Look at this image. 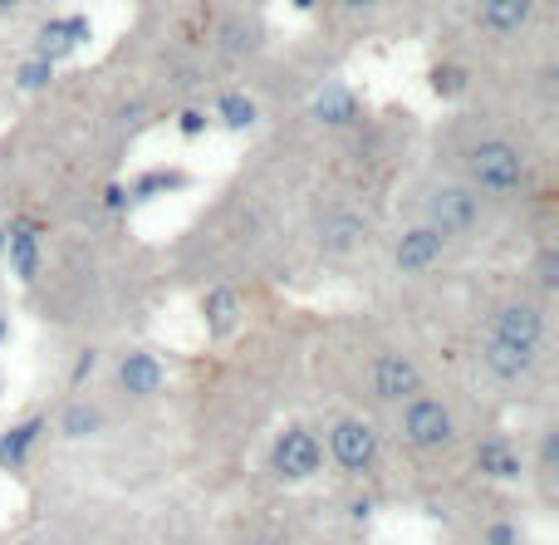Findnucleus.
Masks as SVG:
<instances>
[{
  "instance_id": "1",
  "label": "nucleus",
  "mask_w": 559,
  "mask_h": 545,
  "mask_svg": "<svg viewBox=\"0 0 559 545\" xmlns=\"http://www.w3.org/2000/svg\"><path fill=\"white\" fill-rule=\"evenodd\" d=\"M466 173L472 182H481L486 192H515L525 182V163L511 143H481L466 153Z\"/></svg>"
},
{
  "instance_id": "2",
  "label": "nucleus",
  "mask_w": 559,
  "mask_h": 545,
  "mask_svg": "<svg viewBox=\"0 0 559 545\" xmlns=\"http://www.w3.org/2000/svg\"><path fill=\"white\" fill-rule=\"evenodd\" d=\"M476 216H481V206H476V197L466 192V187H442V192L427 197V222H432V232L442 236V241L472 232Z\"/></svg>"
},
{
  "instance_id": "3",
  "label": "nucleus",
  "mask_w": 559,
  "mask_h": 545,
  "mask_svg": "<svg viewBox=\"0 0 559 545\" xmlns=\"http://www.w3.org/2000/svg\"><path fill=\"white\" fill-rule=\"evenodd\" d=\"M407 442L423 452H437L452 442V413L442 408L437 399H413V408H407Z\"/></svg>"
},
{
  "instance_id": "4",
  "label": "nucleus",
  "mask_w": 559,
  "mask_h": 545,
  "mask_svg": "<svg viewBox=\"0 0 559 545\" xmlns=\"http://www.w3.org/2000/svg\"><path fill=\"white\" fill-rule=\"evenodd\" d=\"M319 462H324V448H319V438L314 433H285L280 438V448H275V472L280 477H289V482H305V477H314L319 472Z\"/></svg>"
},
{
  "instance_id": "5",
  "label": "nucleus",
  "mask_w": 559,
  "mask_h": 545,
  "mask_svg": "<svg viewBox=\"0 0 559 545\" xmlns=\"http://www.w3.org/2000/svg\"><path fill=\"white\" fill-rule=\"evenodd\" d=\"M329 458L348 472H364L368 462L378 458V433L364 428V423H338V428L329 433Z\"/></svg>"
},
{
  "instance_id": "6",
  "label": "nucleus",
  "mask_w": 559,
  "mask_h": 545,
  "mask_svg": "<svg viewBox=\"0 0 559 545\" xmlns=\"http://www.w3.org/2000/svg\"><path fill=\"white\" fill-rule=\"evenodd\" d=\"M496 340L535 349V344L545 340V315L535 310V305H506V310L496 315Z\"/></svg>"
},
{
  "instance_id": "7",
  "label": "nucleus",
  "mask_w": 559,
  "mask_h": 545,
  "mask_svg": "<svg viewBox=\"0 0 559 545\" xmlns=\"http://www.w3.org/2000/svg\"><path fill=\"white\" fill-rule=\"evenodd\" d=\"M364 241H368V226H364V216L358 212H329L324 222H319V246L334 251V256L358 251Z\"/></svg>"
},
{
  "instance_id": "8",
  "label": "nucleus",
  "mask_w": 559,
  "mask_h": 545,
  "mask_svg": "<svg viewBox=\"0 0 559 545\" xmlns=\"http://www.w3.org/2000/svg\"><path fill=\"white\" fill-rule=\"evenodd\" d=\"M88 39V20L84 15H74V20H49L45 29H39V59H64L74 45H84Z\"/></svg>"
},
{
  "instance_id": "9",
  "label": "nucleus",
  "mask_w": 559,
  "mask_h": 545,
  "mask_svg": "<svg viewBox=\"0 0 559 545\" xmlns=\"http://www.w3.org/2000/svg\"><path fill=\"white\" fill-rule=\"evenodd\" d=\"M437 256H442V236H437L432 226H417V232H407L403 241H397L393 261H397V271H423Z\"/></svg>"
},
{
  "instance_id": "10",
  "label": "nucleus",
  "mask_w": 559,
  "mask_h": 545,
  "mask_svg": "<svg viewBox=\"0 0 559 545\" xmlns=\"http://www.w3.org/2000/svg\"><path fill=\"white\" fill-rule=\"evenodd\" d=\"M535 15V0H481V25L491 35H515Z\"/></svg>"
},
{
  "instance_id": "11",
  "label": "nucleus",
  "mask_w": 559,
  "mask_h": 545,
  "mask_svg": "<svg viewBox=\"0 0 559 545\" xmlns=\"http://www.w3.org/2000/svg\"><path fill=\"white\" fill-rule=\"evenodd\" d=\"M486 364H491L501 379H525V374L535 369V349H521V344H506L491 334V344H486Z\"/></svg>"
},
{
  "instance_id": "12",
  "label": "nucleus",
  "mask_w": 559,
  "mask_h": 545,
  "mask_svg": "<svg viewBox=\"0 0 559 545\" xmlns=\"http://www.w3.org/2000/svg\"><path fill=\"white\" fill-rule=\"evenodd\" d=\"M373 383H378V393H383V399H413V393H417V369L407 359H378Z\"/></svg>"
},
{
  "instance_id": "13",
  "label": "nucleus",
  "mask_w": 559,
  "mask_h": 545,
  "mask_svg": "<svg viewBox=\"0 0 559 545\" xmlns=\"http://www.w3.org/2000/svg\"><path fill=\"white\" fill-rule=\"evenodd\" d=\"M118 383H123L128 393H157L163 389V364H157L153 354H128L123 369H118Z\"/></svg>"
},
{
  "instance_id": "14",
  "label": "nucleus",
  "mask_w": 559,
  "mask_h": 545,
  "mask_svg": "<svg viewBox=\"0 0 559 545\" xmlns=\"http://www.w3.org/2000/svg\"><path fill=\"white\" fill-rule=\"evenodd\" d=\"M354 114H358V104H354V94H348L344 84H329V88H319L314 94V118L319 123L344 128V123H354Z\"/></svg>"
},
{
  "instance_id": "15",
  "label": "nucleus",
  "mask_w": 559,
  "mask_h": 545,
  "mask_svg": "<svg viewBox=\"0 0 559 545\" xmlns=\"http://www.w3.org/2000/svg\"><path fill=\"white\" fill-rule=\"evenodd\" d=\"M202 315H206V330H212V334H231L236 320H241V300H236V291H226V285H222V291L206 295Z\"/></svg>"
},
{
  "instance_id": "16",
  "label": "nucleus",
  "mask_w": 559,
  "mask_h": 545,
  "mask_svg": "<svg viewBox=\"0 0 559 545\" xmlns=\"http://www.w3.org/2000/svg\"><path fill=\"white\" fill-rule=\"evenodd\" d=\"M476 462H481V472H491V477H515V472H521V458H515L506 442H486V448L476 452Z\"/></svg>"
},
{
  "instance_id": "17",
  "label": "nucleus",
  "mask_w": 559,
  "mask_h": 545,
  "mask_svg": "<svg viewBox=\"0 0 559 545\" xmlns=\"http://www.w3.org/2000/svg\"><path fill=\"white\" fill-rule=\"evenodd\" d=\"M216 108H222V123L236 128V133H246V128L255 123V104L246 94H222V104Z\"/></svg>"
},
{
  "instance_id": "18",
  "label": "nucleus",
  "mask_w": 559,
  "mask_h": 545,
  "mask_svg": "<svg viewBox=\"0 0 559 545\" xmlns=\"http://www.w3.org/2000/svg\"><path fill=\"white\" fill-rule=\"evenodd\" d=\"M35 241H29V226H15V265H20V275H35Z\"/></svg>"
},
{
  "instance_id": "19",
  "label": "nucleus",
  "mask_w": 559,
  "mask_h": 545,
  "mask_svg": "<svg viewBox=\"0 0 559 545\" xmlns=\"http://www.w3.org/2000/svg\"><path fill=\"white\" fill-rule=\"evenodd\" d=\"M432 88L452 98V94H462V88H466V74H462V69H452V64H447V69H432Z\"/></svg>"
},
{
  "instance_id": "20",
  "label": "nucleus",
  "mask_w": 559,
  "mask_h": 545,
  "mask_svg": "<svg viewBox=\"0 0 559 545\" xmlns=\"http://www.w3.org/2000/svg\"><path fill=\"white\" fill-rule=\"evenodd\" d=\"M94 428H98V413L94 408H69V418H64L69 438H84V433H94Z\"/></svg>"
},
{
  "instance_id": "21",
  "label": "nucleus",
  "mask_w": 559,
  "mask_h": 545,
  "mask_svg": "<svg viewBox=\"0 0 559 545\" xmlns=\"http://www.w3.org/2000/svg\"><path fill=\"white\" fill-rule=\"evenodd\" d=\"M39 433V423H25V428L20 433H10V438H0V458H20V452H25V442L35 438Z\"/></svg>"
},
{
  "instance_id": "22",
  "label": "nucleus",
  "mask_w": 559,
  "mask_h": 545,
  "mask_svg": "<svg viewBox=\"0 0 559 545\" xmlns=\"http://www.w3.org/2000/svg\"><path fill=\"white\" fill-rule=\"evenodd\" d=\"M49 59H29L25 69H20V88H39V84H49Z\"/></svg>"
},
{
  "instance_id": "23",
  "label": "nucleus",
  "mask_w": 559,
  "mask_h": 545,
  "mask_svg": "<svg viewBox=\"0 0 559 545\" xmlns=\"http://www.w3.org/2000/svg\"><path fill=\"white\" fill-rule=\"evenodd\" d=\"M187 182V177L182 173H157V177H143V182H138V192H163V187H182Z\"/></svg>"
},
{
  "instance_id": "24",
  "label": "nucleus",
  "mask_w": 559,
  "mask_h": 545,
  "mask_svg": "<svg viewBox=\"0 0 559 545\" xmlns=\"http://www.w3.org/2000/svg\"><path fill=\"white\" fill-rule=\"evenodd\" d=\"M241 45H255V29H246V20H236V25L226 29V49H231V55H236V49H241Z\"/></svg>"
},
{
  "instance_id": "25",
  "label": "nucleus",
  "mask_w": 559,
  "mask_h": 545,
  "mask_svg": "<svg viewBox=\"0 0 559 545\" xmlns=\"http://www.w3.org/2000/svg\"><path fill=\"white\" fill-rule=\"evenodd\" d=\"M202 128H206V118H202V114H182V133H187V138H197Z\"/></svg>"
},
{
  "instance_id": "26",
  "label": "nucleus",
  "mask_w": 559,
  "mask_h": 545,
  "mask_svg": "<svg viewBox=\"0 0 559 545\" xmlns=\"http://www.w3.org/2000/svg\"><path fill=\"white\" fill-rule=\"evenodd\" d=\"M511 541H515V531H511V526H506V521H501V526L491 531V545H511Z\"/></svg>"
},
{
  "instance_id": "27",
  "label": "nucleus",
  "mask_w": 559,
  "mask_h": 545,
  "mask_svg": "<svg viewBox=\"0 0 559 545\" xmlns=\"http://www.w3.org/2000/svg\"><path fill=\"white\" fill-rule=\"evenodd\" d=\"M344 5H348V10H373L378 0H344Z\"/></svg>"
},
{
  "instance_id": "28",
  "label": "nucleus",
  "mask_w": 559,
  "mask_h": 545,
  "mask_svg": "<svg viewBox=\"0 0 559 545\" xmlns=\"http://www.w3.org/2000/svg\"><path fill=\"white\" fill-rule=\"evenodd\" d=\"M20 5V0H0V10H15Z\"/></svg>"
},
{
  "instance_id": "29",
  "label": "nucleus",
  "mask_w": 559,
  "mask_h": 545,
  "mask_svg": "<svg viewBox=\"0 0 559 545\" xmlns=\"http://www.w3.org/2000/svg\"><path fill=\"white\" fill-rule=\"evenodd\" d=\"M295 5H305V10H309V5H319V0H295Z\"/></svg>"
}]
</instances>
